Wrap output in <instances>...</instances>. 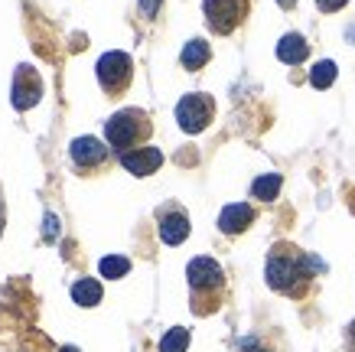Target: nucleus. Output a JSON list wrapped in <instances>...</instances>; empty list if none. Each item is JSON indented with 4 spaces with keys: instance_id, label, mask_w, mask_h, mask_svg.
<instances>
[{
    "instance_id": "nucleus-1",
    "label": "nucleus",
    "mask_w": 355,
    "mask_h": 352,
    "mask_svg": "<svg viewBox=\"0 0 355 352\" xmlns=\"http://www.w3.org/2000/svg\"><path fill=\"white\" fill-rule=\"evenodd\" d=\"M320 261L310 255H303L300 248L293 245H277L268 255V265H264V278L274 290L280 294H291V297H300L306 284L313 280V274L320 271Z\"/></svg>"
},
{
    "instance_id": "nucleus-2",
    "label": "nucleus",
    "mask_w": 355,
    "mask_h": 352,
    "mask_svg": "<svg viewBox=\"0 0 355 352\" xmlns=\"http://www.w3.org/2000/svg\"><path fill=\"white\" fill-rule=\"evenodd\" d=\"M150 117L140 108H121L105 121V137H108V147L118 150V153H128V150H137L140 140L150 137Z\"/></svg>"
},
{
    "instance_id": "nucleus-3",
    "label": "nucleus",
    "mask_w": 355,
    "mask_h": 352,
    "mask_svg": "<svg viewBox=\"0 0 355 352\" xmlns=\"http://www.w3.org/2000/svg\"><path fill=\"white\" fill-rule=\"evenodd\" d=\"M95 72H98V85L108 92V98H121L134 82V59L128 53H121V49H111V53L98 59Z\"/></svg>"
},
{
    "instance_id": "nucleus-4",
    "label": "nucleus",
    "mask_w": 355,
    "mask_h": 352,
    "mask_svg": "<svg viewBox=\"0 0 355 352\" xmlns=\"http://www.w3.org/2000/svg\"><path fill=\"white\" fill-rule=\"evenodd\" d=\"M248 10H251V0H202L205 23L218 36L235 33L248 20Z\"/></svg>"
},
{
    "instance_id": "nucleus-5",
    "label": "nucleus",
    "mask_w": 355,
    "mask_h": 352,
    "mask_svg": "<svg viewBox=\"0 0 355 352\" xmlns=\"http://www.w3.org/2000/svg\"><path fill=\"white\" fill-rule=\"evenodd\" d=\"M212 117H216V101L205 92H189L176 105V121H180V128L186 134H202L212 124Z\"/></svg>"
},
{
    "instance_id": "nucleus-6",
    "label": "nucleus",
    "mask_w": 355,
    "mask_h": 352,
    "mask_svg": "<svg viewBox=\"0 0 355 352\" xmlns=\"http://www.w3.org/2000/svg\"><path fill=\"white\" fill-rule=\"evenodd\" d=\"M186 280H189V290H193L196 300L212 297V294H218L225 287V271L212 258H193L189 267H186Z\"/></svg>"
},
{
    "instance_id": "nucleus-7",
    "label": "nucleus",
    "mask_w": 355,
    "mask_h": 352,
    "mask_svg": "<svg viewBox=\"0 0 355 352\" xmlns=\"http://www.w3.org/2000/svg\"><path fill=\"white\" fill-rule=\"evenodd\" d=\"M43 98V78L33 65H20L17 75H13V88H10V101L17 111H30V108L40 105Z\"/></svg>"
},
{
    "instance_id": "nucleus-8",
    "label": "nucleus",
    "mask_w": 355,
    "mask_h": 352,
    "mask_svg": "<svg viewBox=\"0 0 355 352\" xmlns=\"http://www.w3.org/2000/svg\"><path fill=\"white\" fill-rule=\"evenodd\" d=\"M69 153H72V163H76V167H82V170H95V167H101V163L108 160L111 147L108 144H101L98 137H76L72 140V147H69Z\"/></svg>"
},
{
    "instance_id": "nucleus-9",
    "label": "nucleus",
    "mask_w": 355,
    "mask_h": 352,
    "mask_svg": "<svg viewBox=\"0 0 355 352\" xmlns=\"http://www.w3.org/2000/svg\"><path fill=\"white\" fill-rule=\"evenodd\" d=\"M121 167L134 176H150L163 167V153L157 147H137V150H128L121 153Z\"/></svg>"
},
{
    "instance_id": "nucleus-10",
    "label": "nucleus",
    "mask_w": 355,
    "mask_h": 352,
    "mask_svg": "<svg viewBox=\"0 0 355 352\" xmlns=\"http://www.w3.org/2000/svg\"><path fill=\"white\" fill-rule=\"evenodd\" d=\"M189 238V215L183 209H163L160 212V242L166 245H183Z\"/></svg>"
},
{
    "instance_id": "nucleus-11",
    "label": "nucleus",
    "mask_w": 355,
    "mask_h": 352,
    "mask_svg": "<svg viewBox=\"0 0 355 352\" xmlns=\"http://www.w3.org/2000/svg\"><path fill=\"white\" fill-rule=\"evenodd\" d=\"M251 222H254V209L248 203H232L222 209V215H218V228L225 235H241L251 228Z\"/></svg>"
},
{
    "instance_id": "nucleus-12",
    "label": "nucleus",
    "mask_w": 355,
    "mask_h": 352,
    "mask_svg": "<svg viewBox=\"0 0 355 352\" xmlns=\"http://www.w3.org/2000/svg\"><path fill=\"white\" fill-rule=\"evenodd\" d=\"M306 56H310V43L303 40L300 33H287V36H280V43H277V59L280 62L300 65Z\"/></svg>"
},
{
    "instance_id": "nucleus-13",
    "label": "nucleus",
    "mask_w": 355,
    "mask_h": 352,
    "mask_svg": "<svg viewBox=\"0 0 355 352\" xmlns=\"http://www.w3.org/2000/svg\"><path fill=\"white\" fill-rule=\"evenodd\" d=\"M209 59H212V49H209L205 40H189V43L183 46V53H180V62H183V69H189V72H199Z\"/></svg>"
},
{
    "instance_id": "nucleus-14",
    "label": "nucleus",
    "mask_w": 355,
    "mask_h": 352,
    "mask_svg": "<svg viewBox=\"0 0 355 352\" xmlns=\"http://www.w3.org/2000/svg\"><path fill=\"white\" fill-rule=\"evenodd\" d=\"M101 284H98L95 278H78L76 284H72V300H76L78 307H98L101 303Z\"/></svg>"
},
{
    "instance_id": "nucleus-15",
    "label": "nucleus",
    "mask_w": 355,
    "mask_h": 352,
    "mask_svg": "<svg viewBox=\"0 0 355 352\" xmlns=\"http://www.w3.org/2000/svg\"><path fill=\"white\" fill-rule=\"evenodd\" d=\"M280 186H284V176H280V173H264V176H258V180L251 183V196L261 199V203H270V199H277Z\"/></svg>"
},
{
    "instance_id": "nucleus-16",
    "label": "nucleus",
    "mask_w": 355,
    "mask_h": 352,
    "mask_svg": "<svg viewBox=\"0 0 355 352\" xmlns=\"http://www.w3.org/2000/svg\"><path fill=\"white\" fill-rule=\"evenodd\" d=\"M98 271H101V278H108V280H121V278H128L130 261H128L124 255H108V258H101V265H98Z\"/></svg>"
},
{
    "instance_id": "nucleus-17",
    "label": "nucleus",
    "mask_w": 355,
    "mask_h": 352,
    "mask_svg": "<svg viewBox=\"0 0 355 352\" xmlns=\"http://www.w3.org/2000/svg\"><path fill=\"white\" fill-rule=\"evenodd\" d=\"M336 72H339V69H336L333 59H323V62H316V65L310 69V85L323 92V88H329V85L336 82Z\"/></svg>"
},
{
    "instance_id": "nucleus-18",
    "label": "nucleus",
    "mask_w": 355,
    "mask_h": 352,
    "mask_svg": "<svg viewBox=\"0 0 355 352\" xmlns=\"http://www.w3.org/2000/svg\"><path fill=\"white\" fill-rule=\"evenodd\" d=\"M189 349V330L186 326H173L160 340V352H186Z\"/></svg>"
},
{
    "instance_id": "nucleus-19",
    "label": "nucleus",
    "mask_w": 355,
    "mask_h": 352,
    "mask_svg": "<svg viewBox=\"0 0 355 352\" xmlns=\"http://www.w3.org/2000/svg\"><path fill=\"white\" fill-rule=\"evenodd\" d=\"M140 3V13L147 17V20H153L157 13H160V7H163V0H137Z\"/></svg>"
},
{
    "instance_id": "nucleus-20",
    "label": "nucleus",
    "mask_w": 355,
    "mask_h": 352,
    "mask_svg": "<svg viewBox=\"0 0 355 352\" xmlns=\"http://www.w3.org/2000/svg\"><path fill=\"white\" fill-rule=\"evenodd\" d=\"M345 3H349V0H316V7H320L323 13H336V10H343Z\"/></svg>"
},
{
    "instance_id": "nucleus-21",
    "label": "nucleus",
    "mask_w": 355,
    "mask_h": 352,
    "mask_svg": "<svg viewBox=\"0 0 355 352\" xmlns=\"http://www.w3.org/2000/svg\"><path fill=\"white\" fill-rule=\"evenodd\" d=\"M43 235H46V238H55V235H59V219H55L53 212L46 215V228H43Z\"/></svg>"
},
{
    "instance_id": "nucleus-22",
    "label": "nucleus",
    "mask_w": 355,
    "mask_h": 352,
    "mask_svg": "<svg viewBox=\"0 0 355 352\" xmlns=\"http://www.w3.org/2000/svg\"><path fill=\"white\" fill-rule=\"evenodd\" d=\"M349 346H352V349H355V320L349 323Z\"/></svg>"
},
{
    "instance_id": "nucleus-23",
    "label": "nucleus",
    "mask_w": 355,
    "mask_h": 352,
    "mask_svg": "<svg viewBox=\"0 0 355 352\" xmlns=\"http://www.w3.org/2000/svg\"><path fill=\"white\" fill-rule=\"evenodd\" d=\"M280 7H284V10H293V7H297V0H277Z\"/></svg>"
},
{
    "instance_id": "nucleus-24",
    "label": "nucleus",
    "mask_w": 355,
    "mask_h": 352,
    "mask_svg": "<svg viewBox=\"0 0 355 352\" xmlns=\"http://www.w3.org/2000/svg\"><path fill=\"white\" fill-rule=\"evenodd\" d=\"M3 222H7V215H3V199H0V235H3Z\"/></svg>"
},
{
    "instance_id": "nucleus-25",
    "label": "nucleus",
    "mask_w": 355,
    "mask_h": 352,
    "mask_svg": "<svg viewBox=\"0 0 355 352\" xmlns=\"http://www.w3.org/2000/svg\"><path fill=\"white\" fill-rule=\"evenodd\" d=\"M62 352H78V349H72V346H65V349Z\"/></svg>"
},
{
    "instance_id": "nucleus-26",
    "label": "nucleus",
    "mask_w": 355,
    "mask_h": 352,
    "mask_svg": "<svg viewBox=\"0 0 355 352\" xmlns=\"http://www.w3.org/2000/svg\"><path fill=\"white\" fill-rule=\"evenodd\" d=\"M248 352H268V349H248Z\"/></svg>"
}]
</instances>
